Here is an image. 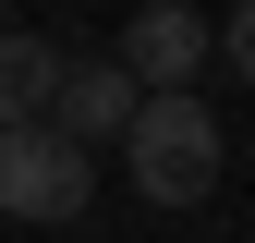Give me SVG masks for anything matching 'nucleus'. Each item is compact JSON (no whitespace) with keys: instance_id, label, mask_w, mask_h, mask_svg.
Wrapping results in <instances>:
<instances>
[{"instance_id":"nucleus-1","label":"nucleus","mask_w":255,"mask_h":243,"mask_svg":"<svg viewBox=\"0 0 255 243\" xmlns=\"http://www.w3.org/2000/svg\"><path fill=\"white\" fill-rule=\"evenodd\" d=\"M122 170H134L146 207H195L219 182V110L207 98H146V122L122 134Z\"/></svg>"},{"instance_id":"nucleus-2","label":"nucleus","mask_w":255,"mask_h":243,"mask_svg":"<svg viewBox=\"0 0 255 243\" xmlns=\"http://www.w3.org/2000/svg\"><path fill=\"white\" fill-rule=\"evenodd\" d=\"M85 195H98V158H85L61 122H24V134H0V219L49 231V219H73Z\"/></svg>"},{"instance_id":"nucleus-3","label":"nucleus","mask_w":255,"mask_h":243,"mask_svg":"<svg viewBox=\"0 0 255 243\" xmlns=\"http://www.w3.org/2000/svg\"><path fill=\"white\" fill-rule=\"evenodd\" d=\"M207 49H219L207 24L182 12V0H158V12H134V24H122V49H110V61H122V73L146 85V98H195V73H207Z\"/></svg>"},{"instance_id":"nucleus-4","label":"nucleus","mask_w":255,"mask_h":243,"mask_svg":"<svg viewBox=\"0 0 255 243\" xmlns=\"http://www.w3.org/2000/svg\"><path fill=\"white\" fill-rule=\"evenodd\" d=\"M49 122L85 146V158H98L110 134H134V122H146V85L122 73V61H73V73H61V110H49Z\"/></svg>"},{"instance_id":"nucleus-5","label":"nucleus","mask_w":255,"mask_h":243,"mask_svg":"<svg viewBox=\"0 0 255 243\" xmlns=\"http://www.w3.org/2000/svg\"><path fill=\"white\" fill-rule=\"evenodd\" d=\"M61 73H73V61H61L49 37H0V134L49 122V110H61Z\"/></svg>"},{"instance_id":"nucleus-6","label":"nucleus","mask_w":255,"mask_h":243,"mask_svg":"<svg viewBox=\"0 0 255 243\" xmlns=\"http://www.w3.org/2000/svg\"><path fill=\"white\" fill-rule=\"evenodd\" d=\"M219 49H231V61H243V73H255V0H243V12H231V24H219Z\"/></svg>"}]
</instances>
